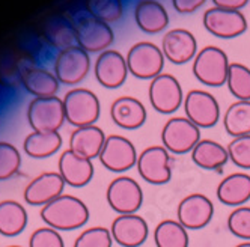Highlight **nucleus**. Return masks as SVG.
<instances>
[{
	"mask_svg": "<svg viewBox=\"0 0 250 247\" xmlns=\"http://www.w3.org/2000/svg\"><path fill=\"white\" fill-rule=\"evenodd\" d=\"M89 216L87 205L73 195H62L41 209L44 223L56 231L79 229L89 222Z\"/></svg>",
	"mask_w": 250,
	"mask_h": 247,
	"instance_id": "obj_1",
	"label": "nucleus"
},
{
	"mask_svg": "<svg viewBox=\"0 0 250 247\" xmlns=\"http://www.w3.org/2000/svg\"><path fill=\"white\" fill-rule=\"evenodd\" d=\"M62 101L65 119L69 125L76 128L95 125L101 113V105L98 97L92 91L76 87L68 91Z\"/></svg>",
	"mask_w": 250,
	"mask_h": 247,
	"instance_id": "obj_2",
	"label": "nucleus"
},
{
	"mask_svg": "<svg viewBox=\"0 0 250 247\" xmlns=\"http://www.w3.org/2000/svg\"><path fill=\"white\" fill-rule=\"evenodd\" d=\"M228 55L219 47H204L193 59V74L202 84L219 87L228 80L229 73Z\"/></svg>",
	"mask_w": 250,
	"mask_h": 247,
	"instance_id": "obj_3",
	"label": "nucleus"
},
{
	"mask_svg": "<svg viewBox=\"0 0 250 247\" xmlns=\"http://www.w3.org/2000/svg\"><path fill=\"white\" fill-rule=\"evenodd\" d=\"M162 145L175 155H183L191 152L193 148L199 144L201 128L186 116H172L169 118L160 133Z\"/></svg>",
	"mask_w": 250,
	"mask_h": 247,
	"instance_id": "obj_4",
	"label": "nucleus"
},
{
	"mask_svg": "<svg viewBox=\"0 0 250 247\" xmlns=\"http://www.w3.org/2000/svg\"><path fill=\"white\" fill-rule=\"evenodd\" d=\"M105 199L115 213L136 214L144 205V190L131 176L119 175L107 185Z\"/></svg>",
	"mask_w": 250,
	"mask_h": 247,
	"instance_id": "obj_5",
	"label": "nucleus"
},
{
	"mask_svg": "<svg viewBox=\"0 0 250 247\" xmlns=\"http://www.w3.org/2000/svg\"><path fill=\"white\" fill-rule=\"evenodd\" d=\"M125 59H127L128 73L131 76L140 80H152L163 73L166 58L162 48H158L152 42L144 41L134 44L128 50Z\"/></svg>",
	"mask_w": 250,
	"mask_h": 247,
	"instance_id": "obj_6",
	"label": "nucleus"
},
{
	"mask_svg": "<svg viewBox=\"0 0 250 247\" xmlns=\"http://www.w3.org/2000/svg\"><path fill=\"white\" fill-rule=\"evenodd\" d=\"M137 172L142 180L152 185H165L172 178V157L163 145H152L140 151Z\"/></svg>",
	"mask_w": 250,
	"mask_h": 247,
	"instance_id": "obj_7",
	"label": "nucleus"
},
{
	"mask_svg": "<svg viewBox=\"0 0 250 247\" xmlns=\"http://www.w3.org/2000/svg\"><path fill=\"white\" fill-rule=\"evenodd\" d=\"M73 23L77 33V45L84 51L103 53L113 44L115 35L112 27L89 12L79 15V19Z\"/></svg>",
	"mask_w": 250,
	"mask_h": 247,
	"instance_id": "obj_8",
	"label": "nucleus"
},
{
	"mask_svg": "<svg viewBox=\"0 0 250 247\" xmlns=\"http://www.w3.org/2000/svg\"><path fill=\"white\" fill-rule=\"evenodd\" d=\"M139 152L130 139L110 134L107 136L104 146L100 152V163L113 173H124L137 165Z\"/></svg>",
	"mask_w": 250,
	"mask_h": 247,
	"instance_id": "obj_9",
	"label": "nucleus"
},
{
	"mask_svg": "<svg viewBox=\"0 0 250 247\" xmlns=\"http://www.w3.org/2000/svg\"><path fill=\"white\" fill-rule=\"evenodd\" d=\"M148 97L152 109L162 115H172L184 104L181 83L172 74H160L151 80Z\"/></svg>",
	"mask_w": 250,
	"mask_h": 247,
	"instance_id": "obj_10",
	"label": "nucleus"
},
{
	"mask_svg": "<svg viewBox=\"0 0 250 247\" xmlns=\"http://www.w3.org/2000/svg\"><path fill=\"white\" fill-rule=\"evenodd\" d=\"M27 121L33 131H59L63 125V101L58 97L35 98L27 107Z\"/></svg>",
	"mask_w": 250,
	"mask_h": 247,
	"instance_id": "obj_11",
	"label": "nucleus"
},
{
	"mask_svg": "<svg viewBox=\"0 0 250 247\" xmlns=\"http://www.w3.org/2000/svg\"><path fill=\"white\" fill-rule=\"evenodd\" d=\"M184 112L196 127H216L220 119V105L212 94L201 89H193L184 97Z\"/></svg>",
	"mask_w": 250,
	"mask_h": 247,
	"instance_id": "obj_12",
	"label": "nucleus"
},
{
	"mask_svg": "<svg viewBox=\"0 0 250 247\" xmlns=\"http://www.w3.org/2000/svg\"><path fill=\"white\" fill-rule=\"evenodd\" d=\"M89 69H91L89 53L79 45L59 51L55 61V76L62 84H79L84 80Z\"/></svg>",
	"mask_w": 250,
	"mask_h": 247,
	"instance_id": "obj_13",
	"label": "nucleus"
},
{
	"mask_svg": "<svg viewBox=\"0 0 250 247\" xmlns=\"http://www.w3.org/2000/svg\"><path fill=\"white\" fill-rule=\"evenodd\" d=\"M214 217V205L202 193H191L181 199L176 208V220L187 231H198L211 223Z\"/></svg>",
	"mask_w": 250,
	"mask_h": 247,
	"instance_id": "obj_14",
	"label": "nucleus"
},
{
	"mask_svg": "<svg viewBox=\"0 0 250 247\" xmlns=\"http://www.w3.org/2000/svg\"><path fill=\"white\" fill-rule=\"evenodd\" d=\"M205 29L217 38L230 40L237 38L247 29V20L240 11L223 9V8H209L204 14Z\"/></svg>",
	"mask_w": 250,
	"mask_h": 247,
	"instance_id": "obj_15",
	"label": "nucleus"
},
{
	"mask_svg": "<svg viewBox=\"0 0 250 247\" xmlns=\"http://www.w3.org/2000/svg\"><path fill=\"white\" fill-rule=\"evenodd\" d=\"M113 241L121 247H140L149 237L146 220L136 214H118L110 225Z\"/></svg>",
	"mask_w": 250,
	"mask_h": 247,
	"instance_id": "obj_16",
	"label": "nucleus"
},
{
	"mask_svg": "<svg viewBox=\"0 0 250 247\" xmlns=\"http://www.w3.org/2000/svg\"><path fill=\"white\" fill-rule=\"evenodd\" d=\"M65 185L59 172H42L26 185L23 198L29 205L45 206L63 195Z\"/></svg>",
	"mask_w": 250,
	"mask_h": 247,
	"instance_id": "obj_17",
	"label": "nucleus"
},
{
	"mask_svg": "<svg viewBox=\"0 0 250 247\" xmlns=\"http://www.w3.org/2000/svg\"><path fill=\"white\" fill-rule=\"evenodd\" d=\"M94 73L97 82L107 89H118L128 76L127 59L116 50H105L98 56Z\"/></svg>",
	"mask_w": 250,
	"mask_h": 247,
	"instance_id": "obj_18",
	"label": "nucleus"
},
{
	"mask_svg": "<svg viewBox=\"0 0 250 247\" xmlns=\"http://www.w3.org/2000/svg\"><path fill=\"white\" fill-rule=\"evenodd\" d=\"M162 51L169 62L184 65L198 55V42L191 32L186 29H173L165 35Z\"/></svg>",
	"mask_w": 250,
	"mask_h": 247,
	"instance_id": "obj_19",
	"label": "nucleus"
},
{
	"mask_svg": "<svg viewBox=\"0 0 250 247\" xmlns=\"http://www.w3.org/2000/svg\"><path fill=\"white\" fill-rule=\"evenodd\" d=\"M58 172L66 185L80 188L92 181L94 163L92 160H87V158L77 155L71 149H66L59 157Z\"/></svg>",
	"mask_w": 250,
	"mask_h": 247,
	"instance_id": "obj_20",
	"label": "nucleus"
},
{
	"mask_svg": "<svg viewBox=\"0 0 250 247\" xmlns=\"http://www.w3.org/2000/svg\"><path fill=\"white\" fill-rule=\"evenodd\" d=\"M146 109L144 103L134 97H119L110 105V118L113 124L124 130H137L146 122Z\"/></svg>",
	"mask_w": 250,
	"mask_h": 247,
	"instance_id": "obj_21",
	"label": "nucleus"
},
{
	"mask_svg": "<svg viewBox=\"0 0 250 247\" xmlns=\"http://www.w3.org/2000/svg\"><path fill=\"white\" fill-rule=\"evenodd\" d=\"M107 136L97 125H87L76 128L69 136V148L77 155L94 160L100 157V152L104 146Z\"/></svg>",
	"mask_w": 250,
	"mask_h": 247,
	"instance_id": "obj_22",
	"label": "nucleus"
},
{
	"mask_svg": "<svg viewBox=\"0 0 250 247\" xmlns=\"http://www.w3.org/2000/svg\"><path fill=\"white\" fill-rule=\"evenodd\" d=\"M216 195L228 206H243L250 199V175L237 172L225 176L217 185Z\"/></svg>",
	"mask_w": 250,
	"mask_h": 247,
	"instance_id": "obj_23",
	"label": "nucleus"
},
{
	"mask_svg": "<svg viewBox=\"0 0 250 247\" xmlns=\"http://www.w3.org/2000/svg\"><path fill=\"white\" fill-rule=\"evenodd\" d=\"M134 19L145 33H160L169 24L167 11L157 0H140L134 9Z\"/></svg>",
	"mask_w": 250,
	"mask_h": 247,
	"instance_id": "obj_24",
	"label": "nucleus"
},
{
	"mask_svg": "<svg viewBox=\"0 0 250 247\" xmlns=\"http://www.w3.org/2000/svg\"><path fill=\"white\" fill-rule=\"evenodd\" d=\"M190 154L193 163L205 170H219L229 162L228 148L211 139H201Z\"/></svg>",
	"mask_w": 250,
	"mask_h": 247,
	"instance_id": "obj_25",
	"label": "nucleus"
},
{
	"mask_svg": "<svg viewBox=\"0 0 250 247\" xmlns=\"http://www.w3.org/2000/svg\"><path fill=\"white\" fill-rule=\"evenodd\" d=\"M21 82L26 91L35 98L56 97L59 91L58 77L42 68H27L21 74Z\"/></svg>",
	"mask_w": 250,
	"mask_h": 247,
	"instance_id": "obj_26",
	"label": "nucleus"
},
{
	"mask_svg": "<svg viewBox=\"0 0 250 247\" xmlns=\"http://www.w3.org/2000/svg\"><path fill=\"white\" fill-rule=\"evenodd\" d=\"M62 146L59 131H32L23 142L24 152L32 158H47L55 155Z\"/></svg>",
	"mask_w": 250,
	"mask_h": 247,
	"instance_id": "obj_27",
	"label": "nucleus"
},
{
	"mask_svg": "<svg viewBox=\"0 0 250 247\" xmlns=\"http://www.w3.org/2000/svg\"><path fill=\"white\" fill-rule=\"evenodd\" d=\"M27 225V213L20 202L2 201L0 202V235L15 237L20 235Z\"/></svg>",
	"mask_w": 250,
	"mask_h": 247,
	"instance_id": "obj_28",
	"label": "nucleus"
},
{
	"mask_svg": "<svg viewBox=\"0 0 250 247\" xmlns=\"http://www.w3.org/2000/svg\"><path fill=\"white\" fill-rule=\"evenodd\" d=\"M44 33L48 42L53 47L59 48L61 51L69 47H74L77 42V33H76L74 23L69 21L62 15L51 17L45 23Z\"/></svg>",
	"mask_w": 250,
	"mask_h": 247,
	"instance_id": "obj_29",
	"label": "nucleus"
},
{
	"mask_svg": "<svg viewBox=\"0 0 250 247\" xmlns=\"http://www.w3.org/2000/svg\"><path fill=\"white\" fill-rule=\"evenodd\" d=\"M155 247H188L190 237L187 229L173 219L162 220L154 229Z\"/></svg>",
	"mask_w": 250,
	"mask_h": 247,
	"instance_id": "obj_30",
	"label": "nucleus"
},
{
	"mask_svg": "<svg viewBox=\"0 0 250 247\" xmlns=\"http://www.w3.org/2000/svg\"><path fill=\"white\" fill-rule=\"evenodd\" d=\"M223 128L234 139L250 134V101H235L223 115Z\"/></svg>",
	"mask_w": 250,
	"mask_h": 247,
	"instance_id": "obj_31",
	"label": "nucleus"
},
{
	"mask_svg": "<svg viewBox=\"0 0 250 247\" xmlns=\"http://www.w3.org/2000/svg\"><path fill=\"white\" fill-rule=\"evenodd\" d=\"M228 89L238 101H250V68L243 63H230L228 73Z\"/></svg>",
	"mask_w": 250,
	"mask_h": 247,
	"instance_id": "obj_32",
	"label": "nucleus"
},
{
	"mask_svg": "<svg viewBox=\"0 0 250 247\" xmlns=\"http://www.w3.org/2000/svg\"><path fill=\"white\" fill-rule=\"evenodd\" d=\"M87 12L95 19L110 24L122 15V0H87Z\"/></svg>",
	"mask_w": 250,
	"mask_h": 247,
	"instance_id": "obj_33",
	"label": "nucleus"
},
{
	"mask_svg": "<svg viewBox=\"0 0 250 247\" xmlns=\"http://www.w3.org/2000/svg\"><path fill=\"white\" fill-rule=\"evenodd\" d=\"M228 231L243 241H250V206L243 205L230 211L226 220Z\"/></svg>",
	"mask_w": 250,
	"mask_h": 247,
	"instance_id": "obj_34",
	"label": "nucleus"
},
{
	"mask_svg": "<svg viewBox=\"0 0 250 247\" xmlns=\"http://www.w3.org/2000/svg\"><path fill=\"white\" fill-rule=\"evenodd\" d=\"M113 243L110 229L104 226H92L84 229L76 238L73 247H112Z\"/></svg>",
	"mask_w": 250,
	"mask_h": 247,
	"instance_id": "obj_35",
	"label": "nucleus"
},
{
	"mask_svg": "<svg viewBox=\"0 0 250 247\" xmlns=\"http://www.w3.org/2000/svg\"><path fill=\"white\" fill-rule=\"evenodd\" d=\"M21 155L12 144L0 142V181L9 180L20 170Z\"/></svg>",
	"mask_w": 250,
	"mask_h": 247,
	"instance_id": "obj_36",
	"label": "nucleus"
},
{
	"mask_svg": "<svg viewBox=\"0 0 250 247\" xmlns=\"http://www.w3.org/2000/svg\"><path fill=\"white\" fill-rule=\"evenodd\" d=\"M226 148L232 163L241 169H250V134L234 137Z\"/></svg>",
	"mask_w": 250,
	"mask_h": 247,
	"instance_id": "obj_37",
	"label": "nucleus"
},
{
	"mask_svg": "<svg viewBox=\"0 0 250 247\" xmlns=\"http://www.w3.org/2000/svg\"><path fill=\"white\" fill-rule=\"evenodd\" d=\"M29 247H65V243L59 231L50 226H44L32 232Z\"/></svg>",
	"mask_w": 250,
	"mask_h": 247,
	"instance_id": "obj_38",
	"label": "nucleus"
},
{
	"mask_svg": "<svg viewBox=\"0 0 250 247\" xmlns=\"http://www.w3.org/2000/svg\"><path fill=\"white\" fill-rule=\"evenodd\" d=\"M207 0H172L173 8L180 14H191L198 11Z\"/></svg>",
	"mask_w": 250,
	"mask_h": 247,
	"instance_id": "obj_39",
	"label": "nucleus"
},
{
	"mask_svg": "<svg viewBox=\"0 0 250 247\" xmlns=\"http://www.w3.org/2000/svg\"><path fill=\"white\" fill-rule=\"evenodd\" d=\"M212 3L217 8L240 11L241 8H244L249 3V0H212Z\"/></svg>",
	"mask_w": 250,
	"mask_h": 247,
	"instance_id": "obj_40",
	"label": "nucleus"
},
{
	"mask_svg": "<svg viewBox=\"0 0 250 247\" xmlns=\"http://www.w3.org/2000/svg\"><path fill=\"white\" fill-rule=\"evenodd\" d=\"M235 247H250V241H243V243L237 244Z\"/></svg>",
	"mask_w": 250,
	"mask_h": 247,
	"instance_id": "obj_41",
	"label": "nucleus"
},
{
	"mask_svg": "<svg viewBox=\"0 0 250 247\" xmlns=\"http://www.w3.org/2000/svg\"><path fill=\"white\" fill-rule=\"evenodd\" d=\"M8 247H21V246H8Z\"/></svg>",
	"mask_w": 250,
	"mask_h": 247,
	"instance_id": "obj_42",
	"label": "nucleus"
}]
</instances>
